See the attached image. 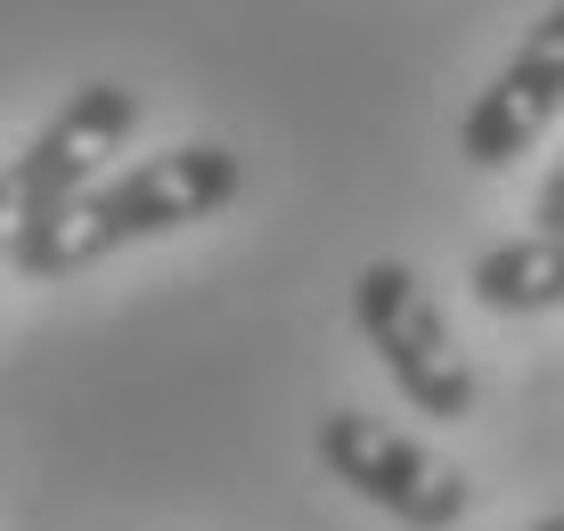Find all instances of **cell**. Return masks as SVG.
Here are the masks:
<instances>
[{
  "label": "cell",
  "instance_id": "cell-1",
  "mask_svg": "<svg viewBox=\"0 0 564 531\" xmlns=\"http://www.w3.org/2000/svg\"><path fill=\"white\" fill-rule=\"evenodd\" d=\"M238 188H246L238 148H221V140L164 148V155H148V164L83 188L66 213H50L42 229H25V238L9 246V262L25 270V279H74V270L107 262V253H123L140 238H172V229H188V221H213Z\"/></svg>",
  "mask_w": 564,
  "mask_h": 531
},
{
  "label": "cell",
  "instance_id": "cell-2",
  "mask_svg": "<svg viewBox=\"0 0 564 531\" xmlns=\"http://www.w3.org/2000/svg\"><path fill=\"white\" fill-rule=\"evenodd\" d=\"M352 327L368 336V351L384 360V377L401 384V401L434 425L475 418V368L442 319V303L417 286L410 262H360L352 270Z\"/></svg>",
  "mask_w": 564,
  "mask_h": 531
},
{
  "label": "cell",
  "instance_id": "cell-3",
  "mask_svg": "<svg viewBox=\"0 0 564 531\" xmlns=\"http://www.w3.org/2000/svg\"><path fill=\"white\" fill-rule=\"evenodd\" d=\"M131 131H140V98L123 83H83L74 90L25 140V155L0 172V253L25 238V229H42L50 213H66L83 188H99L107 155L123 148Z\"/></svg>",
  "mask_w": 564,
  "mask_h": 531
},
{
  "label": "cell",
  "instance_id": "cell-4",
  "mask_svg": "<svg viewBox=\"0 0 564 531\" xmlns=\"http://www.w3.org/2000/svg\"><path fill=\"white\" fill-rule=\"evenodd\" d=\"M319 466L344 490H360L368 507H384L393 523H410V531H451L466 516V499H475L458 466L425 458L410 434L377 425L368 409H327L319 418Z\"/></svg>",
  "mask_w": 564,
  "mask_h": 531
},
{
  "label": "cell",
  "instance_id": "cell-5",
  "mask_svg": "<svg viewBox=\"0 0 564 531\" xmlns=\"http://www.w3.org/2000/svg\"><path fill=\"white\" fill-rule=\"evenodd\" d=\"M564 115V0L523 33V50L482 83V98L458 123V155L475 172H508L516 155H532V140Z\"/></svg>",
  "mask_w": 564,
  "mask_h": 531
},
{
  "label": "cell",
  "instance_id": "cell-6",
  "mask_svg": "<svg viewBox=\"0 0 564 531\" xmlns=\"http://www.w3.org/2000/svg\"><path fill=\"white\" fill-rule=\"evenodd\" d=\"M475 303L532 319V311H564V238H508L491 253H475Z\"/></svg>",
  "mask_w": 564,
  "mask_h": 531
},
{
  "label": "cell",
  "instance_id": "cell-7",
  "mask_svg": "<svg viewBox=\"0 0 564 531\" xmlns=\"http://www.w3.org/2000/svg\"><path fill=\"white\" fill-rule=\"evenodd\" d=\"M532 221H540V238H564V155L549 164V181H540V205H532Z\"/></svg>",
  "mask_w": 564,
  "mask_h": 531
},
{
  "label": "cell",
  "instance_id": "cell-8",
  "mask_svg": "<svg viewBox=\"0 0 564 531\" xmlns=\"http://www.w3.org/2000/svg\"><path fill=\"white\" fill-rule=\"evenodd\" d=\"M523 531H564V507H556V516H540V523H523Z\"/></svg>",
  "mask_w": 564,
  "mask_h": 531
}]
</instances>
